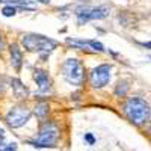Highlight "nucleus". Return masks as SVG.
I'll return each mask as SVG.
<instances>
[{
	"instance_id": "nucleus-14",
	"label": "nucleus",
	"mask_w": 151,
	"mask_h": 151,
	"mask_svg": "<svg viewBox=\"0 0 151 151\" xmlns=\"http://www.w3.org/2000/svg\"><path fill=\"white\" fill-rule=\"evenodd\" d=\"M127 91H129V85L125 80H121V82L116 83V88H115V95L116 97H124L127 94Z\"/></svg>"
},
{
	"instance_id": "nucleus-11",
	"label": "nucleus",
	"mask_w": 151,
	"mask_h": 151,
	"mask_svg": "<svg viewBox=\"0 0 151 151\" xmlns=\"http://www.w3.org/2000/svg\"><path fill=\"white\" fill-rule=\"evenodd\" d=\"M89 12H91V8H88V6H80L76 9V17H77V23L80 26H83L85 23L89 21Z\"/></svg>"
},
{
	"instance_id": "nucleus-1",
	"label": "nucleus",
	"mask_w": 151,
	"mask_h": 151,
	"mask_svg": "<svg viewBox=\"0 0 151 151\" xmlns=\"http://www.w3.org/2000/svg\"><path fill=\"white\" fill-rule=\"evenodd\" d=\"M124 113L134 125H142L150 119L151 109L145 100L139 97H132L124 104Z\"/></svg>"
},
{
	"instance_id": "nucleus-15",
	"label": "nucleus",
	"mask_w": 151,
	"mask_h": 151,
	"mask_svg": "<svg viewBox=\"0 0 151 151\" xmlns=\"http://www.w3.org/2000/svg\"><path fill=\"white\" fill-rule=\"evenodd\" d=\"M2 14L5 17H14L17 14V8L15 6H11V5H6L3 9H2Z\"/></svg>"
},
{
	"instance_id": "nucleus-6",
	"label": "nucleus",
	"mask_w": 151,
	"mask_h": 151,
	"mask_svg": "<svg viewBox=\"0 0 151 151\" xmlns=\"http://www.w3.org/2000/svg\"><path fill=\"white\" fill-rule=\"evenodd\" d=\"M112 77V67L109 64H103V65H98L95 67L91 74H89V82L94 88L100 89V88H104Z\"/></svg>"
},
{
	"instance_id": "nucleus-3",
	"label": "nucleus",
	"mask_w": 151,
	"mask_h": 151,
	"mask_svg": "<svg viewBox=\"0 0 151 151\" xmlns=\"http://www.w3.org/2000/svg\"><path fill=\"white\" fill-rule=\"evenodd\" d=\"M62 76L64 79L74 86H80L83 85L85 80V73H83V67L80 64L79 59L76 58H70L62 64Z\"/></svg>"
},
{
	"instance_id": "nucleus-17",
	"label": "nucleus",
	"mask_w": 151,
	"mask_h": 151,
	"mask_svg": "<svg viewBox=\"0 0 151 151\" xmlns=\"http://www.w3.org/2000/svg\"><path fill=\"white\" fill-rule=\"evenodd\" d=\"M3 151H17V144H8L5 148H3Z\"/></svg>"
},
{
	"instance_id": "nucleus-12",
	"label": "nucleus",
	"mask_w": 151,
	"mask_h": 151,
	"mask_svg": "<svg viewBox=\"0 0 151 151\" xmlns=\"http://www.w3.org/2000/svg\"><path fill=\"white\" fill-rule=\"evenodd\" d=\"M11 85H12V89H14V92H15V95H17L18 98L26 97V88H24V85H23L18 79H12Z\"/></svg>"
},
{
	"instance_id": "nucleus-13",
	"label": "nucleus",
	"mask_w": 151,
	"mask_h": 151,
	"mask_svg": "<svg viewBox=\"0 0 151 151\" xmlns=\"http://www.w3.org/2000/svg\"><path fill=\"white\" fill-rule=\"evenodd\" d=\"M35 115L40 119H45V116L48 115V104L47 103H36L35 106Z\"/></svg>"
},
{
	"instance_id": "nucleus-5",
	"label": "nucleus",
	"mask_w": 151,
	"mask_h": 151,
	"mask_svg": "<svg viewBox=\"0 0 151 151\" xmlns=\"http://www.w3.org/2000/svg\"><path fill=\"white\" fill-rule=\"evenodd\" d=\"M30 116H32V112L27 107L18 106V107H12L6 113L5 119H6V124L11 129H20L30 119Z\"/></svg>"
},
{
	"instance_id": "nucleus-18",
	"label": "nucleus",
	"mask_w": 151,
	"mask_h": 151,
	"mask_svg": "<svg viewBox=\"0 0 151 151\" xmlns=\"http://www.w3.org/2000/svg\"><path fill=\"white\" fill-rule=\"evenodd\" d=\"M36 2H40V3H42V5H48L50 0H36Z\"/></svg>"
},
{
	"instance_id": "nucleus-16",
	"label": "nucleus",
	"mask_w": 151,
	"mask_h": 151,
	"mask_svg": "<svg viewBox=\"0 0 151 151\" xmlns=\"http://www.w3.org/2000/svg\"><path fill=\"white\" fill-rule=\"evenodd\" d=\"M85 141H86L88 144H89V145H92V144L95 142V139H94V136H92L91 133H86V134H85Z\"/></svg>"
},
{
	"instance_id": "nucleus-8",
	"label": "nucleus",
	"mask_w": 151,
	"mask_h": 151,
	"mask_svg": "<svg viewBox=\"0 0 151 151\" xmlns=\"http://www.w3.org/2000/svg\"><path fill=\"white\" fill-rule=\"evenodd\" d=\"M33 79H35V82L38 85L40 92H47L50 89V79H48V74L44 70H35Z\"/></svg>"
},
{
	"instance_id": "nucleus-20",
	"label": "nucleus",
	"mask_w": 151,
	"mask_h": 151,
	"mask_svg": "<svg viewBox=\"0 0 151 151\" xmlns=\"http://www.w3.org/2000/svg\"><path fill=\"white\" fill-rule=\"evenodd\" d=\"M142 45H144L145 48H151V42H142Z\"/></svg>"
},
{
	"instance_id": "nucleus-21",
	"label": "nucleus",
	"mask_w": 151,
	"mask_h": 151,
	"mask_svg": "<svg viewBox=\"0 0 151 151\" xmlns=\"http://www.w3.org/2000/svg\"><path fill=\"white\" fill-rule=\"evenodd\" d=\"M3 134H5V132H3L2 129H0V137H3Z\"/></svg>"
},
{
	"instance_id": "nucleus-2",
	"label": "nucleus",
	"mask_w": 151,
	"mask_h": 151,
	"mask_svg": "<svg viewBox=\"0 0 151 151\" xmlns=\"http://www.w3.org/2000/svg\"><path fill=\"white\" fill-rule=\"evenodd\" d=\"M59 139V129L58 125L53 124V122H45L41 130H40V134L35 141H30L29 144L33 145L35 148H52L56 145Z\"/></svg>"
},
{
	"instance_id": "nucleus-10",
	"label": "nucleus",
	"mask_w": 151,
	"mask_h": 151,
	"mask_svg": "<svg viewBox=\"0 0 151 151\" xmlns=\"http://www.w3.org/2000/svg\"><path fill=\"white\" fill-rule=\"evenodd\" d=\"M110 9L107 6H97V8H91L89 12V20H103L109 15Z\"/></svg>"
},
{
	"instance_id": "nucleus-7",
	"label": "nucleus",
	"mask_w": 151,
	"mask_h": 151,
	"mask_svg": "<svg viewBox=\"0 0 151 151\" xmlns=\"http://www.w3.org/2000/svg\"><path fill=\"white\" fill-rule=\"evenodd\" d=\"M67 42L79 48H89V50H94V52H104V45L94 40H74V38L71 40V38H67Z\"/></svg>"
},
{
	"instance_id": "nucleus-19",
	"label": "nucleus",
	"mask_w": 151,
	"mask_h": 151,
	"mask_svg": "<svg viewBox=\"0 0 151 151\" xmlns=\"http://www.w3.org/2000/svg\"><path fill=\"white\" fill-rule=\"evenodd\" d=\"M0 50H3V40H2V32H0Z\"/></svg>"
},
{
	"instance_id": "nucleus-9",
	"label": "nucleus",
	"mask_w": 151,
	"mask_h": 151,
	"mask_svg": "<svg viewBox=\"0 0 151 151\" xmlns=\"http://www.w3.org/2000/svg\"><path fill=\"white\" fill-rule=\"evenodd\" d=\"M9 52H11V64L15 70H20L21 68V64H23V53L17 44H11L9 47Z\"/></svg>"
},
{
	"instance_id": "nucleus-4",
	"label": "nucleus",
	"mask_w": 151,
	"mask_h": 151,
	"mask_svg": "<svg viewBox=\"0 0 151 151\" xmlns=\"http://www.w3.org/2000/svg\"><path fill=\"white\" fill-rule=\"evenodd\" d=\"M23 45L29 52H52L56 47V41L50 40L44 35H36V33H27L23 36Z\"/></svg>"
},
{
	"instance_id": "nucleus-22",
	"label": "nucleus",
	"mask_w": 151,
	"mask_h": 151,
	"mask_svg": "<svg viewBox=\"0 0 151 151\" xmlns=\"http://www.w3.org/2000/svg\"><path fill=\"white\" fill-rule=\"evenodd\" d=\"M0 151H3V150H0Z\"/></svg>"
}]
</instances>
